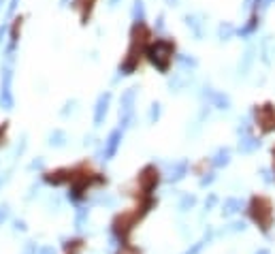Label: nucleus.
Returning <instances> with one entry per match:
<instances>
[{
  "mask_svg": "<svg viewBox=\"0 0 275 254\" xmlns=\"http://www.w3.org/2000/svg\"><path fill=\"white\" fill-rule=\"evenodd\" d=\"M24 15H17V17L13 19V26H11V36H13V41H17L21 36V28H24Z\"/></svg>",
  "mask_w": 275,
  "mask_h": 254,
  "instance_id": "0eeeda50",
  "label": "nucleus"
},
{
  "mask_svg": "<svg viewBox=\"0 0 275 254\" xmlns=\"http://www.w3.org/2000/svg\"><path fill=\"white\" fill-rule=\"evenodd\" d=\"M160 184V171L158 167L154 165H145L141 171L137 173V177H134V184L130 188V194L134 199H141V197H154V190L156 186Z\"/></svg>",
  "mask_w": 275,
  "mask_h": 254,
  "instance_id": "7ed1b4c3",
  "label": "nucleus"
},
{
  "mask_svg": "<svg viewBox=\"0 0 275 254\" xmlns=\"http://www.w3.org/2000/svg\"><path fill=\"white\" fill-rule=\"evenodd\" d=\"M7 133H9V124H0V148L4 145V141H7Z\"/></svg>",
  "mask_w": 275,
  "mask_h": 254,
  "instance_id": "9d476101",
  "label": "nucleus"
},
{
  "mask_svg": "<svg viewBox=\"0 0 275 254\" xmlns=\"http://www.w3.org/2000/svg\"><path fill=\"white\" fill-rule=\"evenodd\" d=\"M173 58H175L173 41H169V39H154L152 45H149V50H147L145 60L152 62L160 73H166V71H169V67L173 64Z\"/></svg>",
  "mask_w": 275,
  "mask_h": 254,
  "instance_id": "f03ea898",
  "label": "nucleus"
},
{
  "mask_svg": "<svg viewBox=\"0 0 275 254\" xmlns=\"http://www.w3.org/2000/svg\"><path fill=\"white\" fill-rule=\"evenodd\" d=\"M36 254H56V250H53L51 246H45V248H41V250L36 252Z\"/></svg>",
  "mask_w": 275,
  "mask_h": 254,
  "instance_id": "ddd939ff",
  "label": "nucleus"
},
{
  "mask_svg": "<svg viewBox=\"0 0 275 254\" xmlns=\"http://www.w3.org/2000/svg\"><path fill=\"white\" fill-rule=\"evenodd\" d=\"M98 2H100V0H73V9H75V13H77V17H79V21H81L83 26L92 21Z\"/></svg>",
  "mask_w": 275,
  "mask_h": 254,
  "instance_id": "39448f33",
  "label": "nucleus"
},
{
  "mask_svg": "<svg viewBox=\"0 0 275 254\" xmlns=\"http://www.w3.org/2000/svg\"><path fill=\"white\" fill-rule=\"evenodd\" d=\"M239 207H241L239 201H228V203H226V207H224V212H226V214H235Z\"/></svg>",
  "mask_w": 275,
  "mask_h": 254,
  "instance_id": "1a4fd4ad",
  "label": "nucleus"
},
{
  "mask_svg": "<svg viewBox=\"0 0 275 254\" xmlns=\"http://www.w3.org/2000/svg\"><path fill=\"white\" fill-rule=\"evenodd\" d=\"M203 250V241H201V244H196V246H194V248H190V250H188L186 254H198V252H201Z\"/></svg>",
  "mask_w": 275,
  "mask_h": 254,
  "instance_id": "f8f14e48",
  "label": "nucleus"
},
{
  "mask_svg": "<svg viewBox=\"0 0 275 254\" xmlns=\"http://www.w3.org/2000/svg\"><path fill=\"white\" fill-rule=\"evenodd\" d=\"M115 254H141V250H139L137 246H132V244H122L120 248H117Z\"/></svg>",
  "mask_w": 275,
  "mask_h": 254,
  "instance_id": "6e6552de",
  "label": "nucleus"
},
{
  "mask_svg": "<svg viewBox=\"0 0 275 254\" xmlns=\"http://www.w3.org/2000/svg\"><path fill=\"white\" fill-rule=\"evenodd\" d=\"M256 124L262 128V131H275V109L271 105L258 107L256 109Z\"/></svg>",
  "mask_w": 275,
  "mask_h": 254,
  "instance_id": "423d86ee",
  "label": "nucleus"
},
{
  "mask_svg": "<svg viewBox=\"0 0 275 254\" xmlns=\"http://www.w3.org/2000/svg\"><path fill=\"white\" fill-rule=\"evenodd\" d=\"M24 254H36V248H34V246L30 244L28 248H26V252H24Z\"/></svg>",
  "mask_w": 275,
  "mask_h": 254,
  "instance_id": "4468645a",
  "label": "nucleus"
},
{
  "mask_svg": "<svg viewBox=\"0 0 275 254\" xmlns=\"http://www.w3.org/2000/svg\"><path fill=\"white\" fill-rule=\"evenodd\" d=\"M273 163H275V152H273Z\"/></svg>",
  "mask_w": 275,
  "mask_h": 254,
  "instance_id": "dca6fc26",
  "label": "nucleus"
},
{
  "mask_svg": "<svg viewBox=\"0 0 275 254\" xmlns=\"http://www.w3.org/2000/svg\"><path fill=\"white\" fill-rule=\"evenodd\" d=\"M256 254H269V250H258Z\"/></svg>",
  "mask_w": 275,
  "mask_h": 254,
  "instance_id": "2eb2a0df",
  "label": "nucleus"
},
{
  "mask_svg": "<svg viewBox=\"0 0 275 254\" xmlns=\"http://www.w3.org/2000/svg\"><path fill=\"white\" fill-rule=\"evenodd\" d=\"M154 41V34H152V28H149L145 21H134L132 28H130V34H128V47L124 51V58L120 62V68L126 75H132L134 71H139L141 62L145 60L147 56V50Z\"/></svg>",
  "mask_w": 275,
  "mask_h": 254,
  "instance_id": "f257e3e1",
  "label": "nucleus"
},
{
  "mask_svg": "<svg viewBox=\"0 0 275 254\" xmlns=\"http://www.w3.org/2000/svg\"><path fill=\"white\" fill-rule=\"evenodd\" d=\"M228 163V152H220L218 158H215V165H226Z\"/></svg>",
  "mask_w": 275,
  "mask_h": 254,
  "instance_id": "9b49d317",
  "label": "nucleus"
},
{
  "mask_svg": "<svg viewBox=\"0 0 275 254\" xmlns=\"http://www.w3.org/2000/svg\"><path fill=\"white\" fill-rule=\"evenodd\" d=\"M250 212H252V218L258 222V226L267 229L271 224V218H273V212H271V203L267 199H254L250 205Z\"/></svg>",
  "mask_w": 275,
  "mask_h": 254,
  "instance_id": "20e7f679",
  "label": "nucleus"
}]
</instances>
